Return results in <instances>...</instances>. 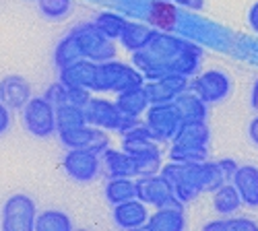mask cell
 <instances>
[{
  "label": "cell",
  "instance_id": "6da1fadb",
  "mask_svg": "<svg viewBox=\"0 0 258 231\" xmlns=\"http://www.w3.org/2000/svg\"><path fill=\"white\" fill-rule=\"evenodd\" d=\"M201 58L203 50L197 44L157 31L145 50L133 54V64L151 81L165 74L192 76L201 66Z\"/></svg>",
  "mask_w": 258,
  "mask_h": 231
},
{
  "label": "cell",
  "instance_id": "7a4b0ae2",
  "mask_svg": "<svg viewBox=\"0 0 258 231\" xmlns=\"http://www.w3.org/2000/svg\"><path fill=\"white\" fill-rule=\"evenodd\" d=\"M159 174L169 182L174 196L180 202L195 200L203 192H213L215 188L225 184V176L221 174L217 161H201V163H178L171 161L161 165Z\"/></svg>",
  "mask_w": 258,
  "mask_h": 231
},
{
  "label": "cell",
  "instance_id": "3957f363",
  "mask_svg": "<svg viewBox=\"0 0 258 231\" xmlns=\"http://www.w3.org/2000/svg\"><path fill=\"white\" fill-rule=\"evenodd\" d=\"M145 85V76L133 64L118 60H105L97 64L95 72V87L93 91H110V93H124L128 89H137Z\"/></svg>",
  "mask_w": 258,
  "mask_h": 231
},
{
  "label": "cell",
  "instance_id": "277c9868",
  "mask_svg": "<svg viewBox=\"0 0 258 231\" xmlns=\"http://www.w3.org/2000/svg\"><path fill=\"white\" fill-rule=\"evenodd\" d=\"M85 116H87V124L97 126L101 130H112V132H124L128 128H133L139 122H143L141 118H133V116H124L114 101L107 99H99V97H91L85 106Z\"/></svg>",
  "mask_w": 258,
  "mask_h": 231
},
{
  "label": "cell",
  "instance_id": "5b68a950",
  "mask_svg": "<svg viewBox=\"0 0 258 231\" xmlns=\"http://www.w3.org/2000/svg\"><path fill=\"white\" fill-rule=\"evenodd\" d=\"M37 206L27 194H13L5 200L0 213V227L5 231H33Z\"/></svg>",
  "mask_w": 258,
  "mask_h": 231
},
{
  "label": "cell",
  "instance_id": "8992f818",
  "mask_svg": "<svg viewBox=\"0 0 258 231\" xmlns=\"http://www.w3.org/2000/svg\"><path fill=\"white\" fill-rule=\"evenodd\" d=\"M143 124L151 132V138L155 142H165L174 138L182 120L174 101H169V103H151L143 114Z\"/></svg>",
  "mask_w": 258,
  "mask_h": 231
},
{
  "label": "cell",
  "instance_id": "52a82bcc",
  "mask_svg": "<svg viewBox=\"0 0 258 231\" xmlns=\"http://www.w3.org/2000/svg\"><path fill=\"white\" fill-rule=\"evenodd\" d=\"M23 122L29 134L37 138H48L56 132V108L44 97H31L23 108Z\"/></svg>",
  "mask_w": 258,
  "mask_h": 231
},
{
  "label": "cell",
  "instance_id": "ba28073f",
  "mask_svg": "<svg viewBox=\"0 0 258 231\" xmlns=\"http://www.w3.org/2000/svg\"><path fill=\"white\" fill-rule=\"evenodd\" d=\"M77 39H79V46L83 52V58H87L91 62H105V60H112L116 56V46H114V39L105 37L93 23H85L73 29Z\"/></svg>",
  "mask_w": 258,
  "mask_h": 231
},
{
  "label": "cell",
  "instance_id": "9c48e42d",
  "mask_svg": "<svg viewBox=\"0 0 258 231\" xmlns=\"http://www.w3.org/2000/svg\"><path fill=\"white\" fill-rule=\"evenodd\" d=\"M231 87L233 83L231 79L223 72V70H205L199 76H195V81L190 83V91H195L203 101L207 103H221L231 95Z\"/></svg>",
  "mask_w": 258,
  "mask_h": 231
},
{
  "label": "cell",
  "instance_id": "30bf717a",
  "mask_svg": "<svg viewBox=\"0 0 258 231\" xmlns=\"http://www.w3.org/2000/svg\"><path fill=\"white\" fill-rule=\"evenodd\" d=\"M62 165L67 176L79 184H89L101 174V159L89 149H69Z\"/></svg>",
  "mask_w": 258,
  "mask_h": 231
},
{
  "label": "cell",
  "instance_id": "8fae6325",
  "mask_svg": "<svg viewBox=\"0 0 258 231\" xmlns=\"http://www.w3.org/2000/svg\"><path fill=\"white\" fill-rule=\"evenodd\" d=\"M58 136L67 149H89L97 155H101L110 146V138H107L105 130L91 124H83L71 130H58Z\"/></svg>",
  "mask_w": 258,
  "mask_h": 231
},
{
  "label": "cell",
  "instance_id": "7c38bea8",
  "mask_svg": "<svg viewBox=\"0 0 258 231\" xmlns=\"http://www.w3.org/2000/svg\"><path fill=\"white\" fill-rule=\"evenodd\" d=\"M137 198L149 206H167V204H184L174 196L169 182L161 174L137 178Z\"/></svg>",
  "mask_w": 258,
  "mask_h": 231
},
{
  "label": "cell",
  "instance_id": "4fadbf2b",
  "mask_svg": "<svg viewBox=\"0 0 258 231\" xmlns=\"http://www.w3.org/2000/svg\"><path fill=\"white\" fill-rule=\"evenodd\" d=\"M143 87H145V93L149 97V103H169L180 93L188 91L190 81L184 74H165L159 79H151Z\"/></svg>",
  "mask_w": 258,
  "mask_h": 231
},
{
  "label": "cell",
  "instance_id": "5bb4252c",
  "mask_svg": "<svg viewBox=\"0 0 258 231\" xmlns=\"http://www.w3.org/2000/svg\"><path fill=\"white\" fill-rule=\"evenodd\" d=\"M95 72H97V62L81 58V60L73 62V64H67L60 68V83L67 87H79V89L93 91Z\"/></svg>",
  "mask_w": 258,
  "mask_h": 231
},
{
  "label": "cell",
  "instance_id": "9a60e30c",
  "mask_svg": "<svg viewBox=\"0 0 258 231\" xmlns=\"http://www.w3.org/2000/svg\"><path fill=\"white\" fill-rule=\"evenodd\" d=\"M29 99H31V87L27 79L19 74H9L0 81V101L9 110H23Z\"/></svg>",
  "mask_w": 258,
  "mask_h": 231
},
{
  "label": "cell",
  "instance_id": "2e32d148",
  "mask_svg": "<svg viewBox=\"0 0 258 231\" xmlns=\"http://www.w3.org/2000/svg\"><path fill=\"white\" fill-rule=\"evenodd\" d=\"M112 217H114V223L122 229H141L149 219V208L143 200L131 198L120 204H114Z\"/></svg>",
  "mask_w": 258,
  "mask_h": 231
},
{
  "label": "cell",
  "instance_id": "e0dca14e",
  "mask_svg": "<svg viewBox=\"0 0 258 231\" xmlns=\"http://www.w3.org/2000/svg\"><path fill=\"white\" fill-rule=\"evenodd\" d=\"M186 227L184 204L159 206L153 215H149L145 229L149 231H182Z\"/></svg>",
  "mask_w": 258,
  "mask_h": 231
},
{
  "label": "cell",
  "instance_id": "ac0fdd59",
  "mask_svg": "<svg viewBox=\"0 0 258 231\" xmlns=\"http://www.w3.org/2000/svg\"><path fill=\"white\" fill-rule=\"evenodd\" d=\"M231 184L235 186L244 204L256 208L258 206V167L256 165H238Z\"/></svg>",
  "mask_w": 258,
  "mask_h": 231
},
{
  "label": "cell",
  "instance_id": "d6986e66",
  "mask_svg": "<svg viewBox=\"0 0 258 231\" xmlns=\"http://www.w3.org/2000/svg\"><path fill=\"white\" fill-rule=\"evenodd\" d=\"M101 159V172H105L107 178H135V163L133 157L128 155L124 149H107L99 155Z\"/></svg>",
  "mask_w": 258,
  "mask_h": 231
},
{
  "label": "cell",
  "instance_id": "ffe728a7",
  "mask_svg": "<svg viewBox=\"0 0 258 231\" xmlns=\"http://www.w3.org/2000/svg\"><path fill=\"white\" fill-rule=\"evenodd\" d=\"M174 106L182 122H199L207 120V101H203L195 91H184L174 99Z\"/></svg>",
  "mask_w": 258,
  "mask_h": 231
},
{
  "label": "cell",
  "instance_id": "44dd1931",
  "mask_svg": "<svg viewBox=\"0 0 258 231\" xmlns=\"http://www.w3.org/2000/svg\"><path fill=\"white\" fill-rule=\"evenodd\" d=\"M155 29L153 27H149V25H143V23H131L128 21L122 35H120V41H122V46L128 50V52H141L145 50L149 44H151V39L155 37Z\"/></svg>",
  "mask_w": 258,
  "mask_h": 231
},
{
  "label": "cell",
  "instance_id": "7402d4cb",
  "mask_svg": "<svg viewBox=\"0 0 258 231\" xmlns=\"http://www.w3.org/2000/svg\"><path fill=\"white\" fill-rule=\"evenodd\" d=\"M178 144H190V146H209L211 130L205 120L199 122H182L178 132L171 138Z\"/></svg>",
  "mask_w": 258,
  "mask_h": 231
},
{
  "label": "cell",
  "instance_id": "603a6c76",
  "mask_svg": "<svg viewBox=\"0 0 258 231\" xmlns=\"http://www.w3.org/2000/svg\"><path fill=\"white\" fill-rule=\"evenodd\" d=\"M114 103L124 116H133V118H143L147 108L151 106L147 93H145V87H137V89H128L124 93H118Z\"/></svg>",
  "mask_w": 258,
  "mask_h": 231
},
{
  "label": "cell",
  "instance_id": "cb8c5ba5",
  "mask_svg": "<svg viewBox=\"0 0 258 231\" xmlns=\"http://www.w3.org/2000/svg\"><path fill=\"white\" fill-rule=\"evenodd\" d=\"M46 97L54 103V106H62V103H69V106H79V108H85V106H87V101L91 99L89 89L67 87V85H62L60 81L46 91Z\"/></svg>",
  "mask_w": 258,
  "mask_h": 231
},
{
  "label": "cell",
  "instance_id": "d4e9b609",
  "mask_svg": "<svg viewBox=\"0 0 258 231\" xmlns=\"http://www.w3.org/2000/svg\"><path fill=\"white\" fill-rule=\"evenodd\" d=\"M240 206H242V198L231 182H225L213 190V208L217 215L221 217L233 215V213H238Z\"/></svg>",
  "mask_w": 258,
  "mask_h": 231
},
{
  "label": "cell",
  "instance_id": "484cf974",
  "mask_svg": "<svg viewBox=\"0 0 258 231\" xmlns=\"http://www.w3.org/2000/svg\"><path fill=\"white\" fill-rule=\"evenodd\" d=\"M105 198L112 204L137 198V178H110L105 184Z\"/></svg>",
  "mask_w": 258,
  "mask_h": 231
},
{
  "label": "cell",
  "instance_id": "4316f807",
  "mask_svg": "<svg viewBox=\"0 0 258 231\" xmlns=\"http://www.w3.org/2000/svg\"><path fill=\"white\" fill-rule=\"evenodd\" d=\"M54 108H56V132H58V130L79 128V126L87 124L85 108L69 106V103H62V106H54Z\"/></svg>",
  "mask_w": 258,
  "mask_h": 231
},
{
  "label": "cell",
  "instance_id": "83f0119b",
  "mask_svg": "<svg viewBox=\"0 0 258 231\" xmlns=\"http://www.w3.org/2000/svg\"><path fill=\"white\" fill-rule=\"evenodd\" d=\"M81 58H83V52H81V46H79V39H77L75 31H71L64 39H60V44L56 46L54 62H56L58 68H62V66L73 64V62H77Z\"/></svg>",
  "mask_w": 258,
  "mask_h": 231
},
{
  "label": "cell",
  "instance_id": "f1b7e54d",
  "mask_svg": "<svg viewBox=\"0 0 258 231\" xmlns=\"http://www.w3.org/2000/svg\"><path fill=\"white\" fill-rule=\"evenodd\" d=\"M33 229L35 231H71L73 221L64 211H44V213H37Z\"/></svg>",
  "mask_w": 258,
  "mask_h": 231
},
{
  "label": "cell",
  "instance_id": "f546056e",
  "mask_svg": "<svg viewBox=\"0 0 258 231\" xmlns=\"http://www.w3.org/2000/svg\"><path fill=\"white\" fill-rule=\"evenodd\" d=\"M128 21L118 15V13H99L93 21V25L105 35V37H110V39H120L124 27H126Z\"/></svg>",
  "mask_w": 258,
  "mask_h": 231
},
{
  "label": "cell",
  "instance_id": "4dcf8cb0",
  "mask_svg": "<svg viewBox=\"0 0 258 231\" xmlns=\"http://www.w3.org/2000/svg\"><path fill=\"white\" fill-rule=\"evenodd\" d=\"M169 159L178 163H201L209 159V146H190L174 142L169 151Z\"/></svg>",
  "mask_w": 258,
  "mask_h": 231
},
{
  "label": "cell",
  "instance_id": "1f68e13d",
  "mask_svg": "<svg viewBox=\"0 0 258 231\" xmlns=\"http://www.w3.org/2000/svg\"><path fill=\"white\" fill-rule=\"evenodd\" d=\"M207 231H258V225L246 217H221L217 221H211L205 225Z\"/></svg>",
  "mask_w": 258,
  "mask_h": 231
},
{
  "label": "cell",
  "instance_id": "d6a6232c",
  "mask_svg": "<svg viewBox=\"0 0 258 231\" xmlns=\"http://www.w3.org/2000/svg\"><path fill=\"white\" fill-rule=\"evenodd\" d=\"M37 7H39V11L44 17H48L52 21H58V19L67 17L71 13L73 3L71 0H37Z\"/></svg>",
  "mask_w": 258,
  "mask_h": 231
},
{
  "label": "cell",
  "instance_id": "836d02e7",
  "mask_svg": "<svg viewBox=\"0 0 258 231\" xmlns=\"http://www.w3.org/2000/svg\"><path fill=\"white\" fill-rule=\"evenodd\" d=\"M165 17H174V11H171V7L167 5V0H155L151 11H149V19H151L157 27L171 29L174 23H171L169 19H165Z\"/></svg>",
  "mask_w": 258,
  "mask_h": 231
},
{
  "label": "cell",
  "instance_id": "e575fe53",
  "mask_svg": "<svg viewBox=\"0 0 258 231\" xmlns=\"http://www.w3.org/2000/svg\"><path fill=\"white\" fill-rule=\"evenodd\" d=\"M217 165H219L221 174L225 176V180H227V182H231V178H233L235 170H238V163H235L233 159H219V161H217Z\"/></svg>",
  "mask_w": 258,
  "mask_h": 231
},
{
  "label": "cell",
  "instance_id": "d590c367",
  "mask_svg": "<svg viewBox=\"0 0 258 231\" xmlns=\"http://www.w3.org/2000/svg\"><path fill=\"white\" fill-rule=\"evenodd\" d=\"M11 126V110L0 101V136H3Z\"/></svg>",
  "mask_w": 258,
  "mask_h": 231
},
{
  "label": "cell",
  "instance_id": "8d00e7d4",
  "mask_svg": "<svg viewBox=\"0 0 258 231\" xmlns=\"http://www.w3.org/2000/svg\"><path fill=\"white\" fill-rule=\"evenodd\" d=\"M248 23L254 29V33H258V0L250 7V11H248Z\"/></svg>",
  "mask_w": 258,
  "mask_h": 231
},
{
  "label": "cell",
  "instance_id": "74e56055",
  "mask_svg": "<svg viewBox=\"0 0 258 231\" xmlns=\"http://www.w3.org/2000/svg\"><path fill=\"white\" fill-rule=\"evenodd\" d=\"M248 136H250V140L258 146V116L252 118V122H250V126H248Z\"/></svg>",
  "mask_w": 258,
  "mask_h": 231
},
{
  "label": "cell",
  "instance_id": "f35d334b",
  "mask_svg": "<svg viewBox=\"0 0 258 231\" xmlns=\"http://www.w3.org/2000/svg\"><path fill=\"white\" fill-rule=\"evenodd\" d=\"M180 7H186V9H203V0H171Z\"/></svg>",
  "mask_w": 258,
  "mask_h": 231
},
{
  "label": "cell",
  "instance_id": "ab89813d",
  "mask_svg": "<svg viewBox=\"0 0 258 231\" xmlns=\"http://www.w3.org/2000/svg\"><path fill=\"white\" fill-rule=\"evenodd\" d=\"M250 106L254 112H258V79L254 83V87H252V95H250Z\"/></svg>",
  "mask_w": 258,
  "mask_h": 231
},
{
  "label": "cell",
  "instance_id": "60d3db41",
  "mask_svg": "<svg viewBox=\"0 0 258 231\" xmlns=\"http://www.w3.org/2000/svg\"><path fill=\"white\" fill-rule=\"evenodd\" d=\"M167 3H169V0H167Z\"/></svg>",
  "mask_w": 258,
  "mask_h": 231
}]
</instances>
